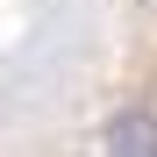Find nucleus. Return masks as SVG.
<instances>
[{
	"label": "nucleus",
	"instance_id": "nucleus-1",
	"mask_svg": "<svg viewBox=\"0 0 157 157\" xmlns=\"http://www.w3.org/2000/svg\"><path fill=\"white\" fill-rule=\"evenodd\" d=\"M107 157H157V114L150 107H121L107 121Z\"/></svg>",
	"mask_w": 157,
	"mask_h": 157
}]
</instances>
